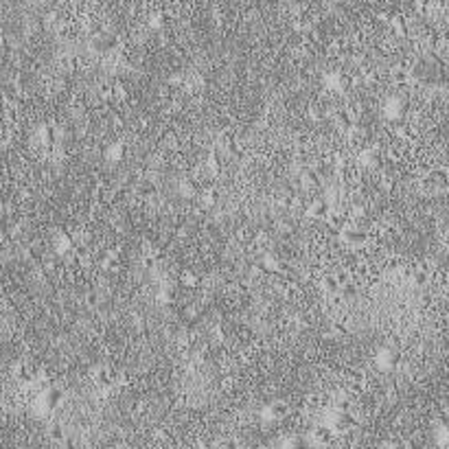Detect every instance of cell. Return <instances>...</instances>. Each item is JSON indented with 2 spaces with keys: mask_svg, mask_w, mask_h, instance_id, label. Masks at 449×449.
Listing matches in <instances>:
<instances>
[{
  "mask_svg": "<svg viewBox=\"0 0 449 449\" xmlns=\"http://www.w3.org/2000/svg\"><path fill=\"white\" fill-rule=\"evenodd\" d=\"M219 449H239V447H237V443H235V440H223Z\"/></svg>",
  "mask_w": 449,
  "mask_h": 449,
  "instance_id": "44dd1931",
  "label": "cell"
},
{
  "mask_svg": "<svg viewBox=\"0 0 449 449\" xmlns=\"http://www.w3.org/2000/svg\"><path fill=\"white\" fill-rule=\"evenodd\" d=\"M162 20H164L162 13H156L154 18H149V24L154 26V29H160V26H162Z\"/></svg>",
  "mask_w": 449,
  "mask_h": 449,
  "instance_id": "d6986e66",
  "label": "cell"
},
{
  "mask_svg": "<svg viewBox=\"0 0 449 449\" xmlns=\"http://www.w3.org/2000/svg\"><path fill=\"white\" fill-rule=\"evenodd\" d=\"M289 414V406L285 401L276 399V401H270L267 406L261 408V421L263 423H276V421H283Z\"/></svg>",
  "mask_w": 449,
  "mask_h": 449,
  "instance_id": "7a4b0ae2",
  "label": "cell"
},
{
  "mask_svg": "<svg viewBox=\"0 0 449 449\" xmlns=\"http://www.w3.org/2000/svg\"><path fill=\"white\" fill-rule=\"evenodd\" d=\"M390 77H392L394 83H406L408 81V70L406 68H394Z\"/></svg>",
  "mask_w": 449,
  "mask_h": 449,
  "instance_id": "9a60e30c",
  "label": "cell"
},
{
  "mask_svg": "<svg viewBox=\"0 0 449 449\" xmlns=\"http://www.w3.org/2000/svg\"><path fill=\"white\" fill-rule=\"evenodd\" d=\"M320 184V177L313 173V171H307L305 175H302V187H309V189H313V187H318Z\"/></svg>",
  "mask_w": 449,
  "mask_h": 449,
  "instance_id": "5bb4252c",
  "label": "cell"
},
{
  "mask_svg": "<svg viewBox=\"0 0 449 449\" xmlns=\"http://www.w3.org/2000/svg\"><path fill=\"white\" fill-rule=\"evenodd\" d=\"M327 213H329V206H327L325 200H313V202L307 206V215L316 217V219H320V217H327Z\"/></svg>",
  "mask_w": 449,
  "mask_h": 449,
  "instance_id": "ba28073f",
  "label": "cell"
},
{
  "mask_svg": "<svg viewBox=\"0 0 449 449\" xmlns=\"http://www.w3.org/2000/svg\"><path fill=\"white\" fill-rule=\"evenodd\" d=\"M281 449H309V438L302 436H289L281 443Z\"/></svg>",
  "mask_w": 449,
  "mask_h": 449,
  "instance_id": "30bf717a",
  "label": "cell"
},
{
  "mask_svg": "<svg viewBox=\"0 0 449 449\" xmlns=\"http://www.w3.org/2000/svg\"><path fill=\"white\" fill-rule=\"evenodd\" d=\"M64 394L59 388H46V390L37 397V408H39V414H49L53 410H57L59 403H62Z\"/></svg>",
  "mask_w": 449,
  "mask_h": 449,
  "instance_id": "3957f363",
  "label": "cell"
},
{
  "mask_svg": "<svg viewBox=\"0 0 449 449\" xmlns=\"http://www.w3.org/2000/svg\"><path fill=\"white\" fill-rule=\"evenodd\" d=\"M340 237L348 246H362L366 241V233L360 226H355V223H344L340 230Z\"/></svg>",
  "mask_w": 449,
  "mask_h": 449,
  "instance_id": "277c9868",
  "label": "cell"
},
{
  "mask_svg": "<svg viewBox=\"0 0 449 449\" xmlns=\"http://www.w3.org/2000/svg\"><path fill=\"white\" fill-rule=\"evenodd\" d=\"M123 154H125V147H123L121 143H118V145H112V147L108 149V160H110V162H118V160L123 158Z\"/></svg>",
  "mask_w": 449,
  "mask_h": 449,
  "instance_id": "4fadbf2b",
  "label": "cell"
},
{
  "mask_svg": "<svg viewBox=\"0 0 449 449\" xmlns=\"http://www.w3.org/2000/svg\"><path fill=\"white\" fill-rule=\"evenodd\" d=\"M445 434H447L445 425H440V427H438V432H436V438H438V445H440V447H445Z\"/></svg>",
  "mask_w": 449,
  "mask_h": 449,
  "instance_id": "ffe728a7",
  "label": "cell"
},
{
  "mask_svg": "<svg viewBox=\"0 0 449 449\" xmlns=\"http://www.w3.org/2000/svg\"><path fill=\"white\" fill-rule=\"evenodd\" d=\"M397 353L392 351L390 346H381L379 351H377V355H375V364H377V368L379 371H392L394 366H397Z\"/></svg>",
  "mask_w": 449,
  "mask_h": 449,
  "instance_id": "5b68a950",
  "label": "cell"
},
{
  "mask_svg": "<svg viewBox=\"0 0 449 449\" xmlns=\"http://www.w3.org/2000/svg\"><path fill=\"white\" fill-rule=\"evenodd\" d=\"M180 281L184 283V285H189V287H195L197 283H200V279L193 274V272H182V276H180Z\"/></svg>",
  "mask_w": 449,
  "mask_h": 449,
  "instance_id": "2e32d148",
  "label": "cell"
},
{
  "mask_svg": "<svg viewBox=\"0 0 449 449\" xmlns=\"http://www.w3.org/2000/svg\"><path fill=\"white\" fill-rule=\"evenodd\" d=\"M325 85L329 90L340 92V90H344V77H342L340 72H329V75L325 77Z\"/></svg>",
  "mask_w": 449,
  "mask_h": 449,
  "instance_id": "9c48e42d",
  "label": "cell"
},
{
  "mask_svg": "<svg viewBox=\"0 0 449 449\" xmlns=\"http://www.w3.org/2000/svg\"><path fill=\"white\" fill-rule=\"evenodd\" d=\"M360 160L364 162V167H368V169H375V167H379V162H381V158H379V154H375V151H371V149H366V151H362V156H360Z\"/></svg>",
  "mask_w": 449,
  "mask_h": 449,
  "instance_id": "7c38bea8",
  "label": "cell"
},
{
  "mask_svg": "<svg viewBox=\"0 0 449 449\" xmlns=\"http://www.w3.org/2000/svg\"><path fill=\"white\" fill-rule=\"evenodd\" d=\"M59 443H64V445H62V449H75V443H72L70 438H62V440H59Z\"/></svg>",
  "mask_w": 449,
  "mask_h": 449,
  "instance_id": "7402d4cb",
  "label": "cell"
},
{
  "mask_svg": "<svg viewBox=\"0 0 449 449\" xmlns=\"http://www.w3.org/2000/svg\"><path fill=\"white\" fill-rule=\"evenodd\" d=\"M329 430H331L333 434H346V432H351V430H355V425H357V419L353 417L348 410H335L333 414H331V419H329Z\"/></svg>",
  "mask_w": 449,
  "mask_h": 449,
  "instance_id": "6da1fadb",
  "label": "cell"
},
{
  "mask_svg": "<svg viewBox=\"0 0 449 449\" xmlns=\"http://www.w3.org/2000/svg\"><path fill=\"white\" fill-rule=\"evenodd\" d=\"M406 110H408L406 101H403V99H397V97H390L386 101V105H384V114L390 118V121H401L403 114H406Z\"/></svg>",
  "mask_w": 449,
  "mask_h": 449,
  "instance_id": "8992f818",
  "label": "cell"
},
{
  "mask_svg": "<svg viewBox=\"0 0 449 449\" xmlns=\"http://www.w3.org/2000/svg\"><path fill=\"white\" fill-rule=\"evenodd\" d=\"M392 26L397 29V33H401V35L406 33V20L401 18V16H394V18H392Z\"/></svg>",
  "mask_w": 449,
  "mask_h": 449,
  "instance_id": "ac0fdd59",
  "label": "cell"
},
{
  "mask_svg": "<svg viewBox=\"0 0 449 449\" xmlns=\"http://www.w3.org/2000/svg\"><path fill=\"white\" fill-rule=\"evenodd\" d=\"M49 436H51L53 440H62V438H64V430H62V425H59V423H53V425L49 427Z\"/></svg>",
  "mask_w": 449,
  "mask_h": 449,
  "instance_id": "e0dca14e",
  "label": "cell"
},
{
  "mask_svg": "<svg viewBox=\"0 0 449 449\" xmlns=\"http://www.w3.org/2000/svg\"><path fill=\"white\" fill-rule=\"evenodd\" d=\"M72 250V239L68 235H57V239H55V252L62 256V254H66V252H70Z\"/></svg>",
  "mask_w": 449,
  "mask_h": 449,
  "instance_id": "8fae6325",
  "label": "cell"
},
{
  "mask_svg": "<svg viewBox=\"0 0 449 449\" xmlns=\"http://www.w3.org/2000/svg\"><path fill=\"white\" fill-rule=\"evenodd\" d=\"M331 436H333V432L329 430V425H318V427H313V430H311L309 440L316 443V445H327L329 440H331Z\"/></svg>",
  "mask_w": 449,
  "mask_h": 449,
  "instance_id": "52a82bcc",
  "label": "cell"
}]
</instances>
